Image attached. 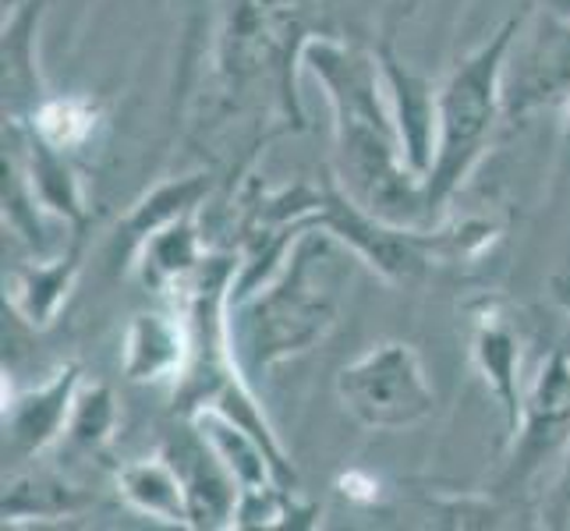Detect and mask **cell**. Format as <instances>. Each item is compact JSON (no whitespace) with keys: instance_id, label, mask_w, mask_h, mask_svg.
Segmentation results:
<instances>
[{"instance_id":"6da1fadb","label":"cell","mask_w":570,"mask_h":531,"mask_svg":"<svg viewBox=\"0 0 570 531\" xmlns=\"http://www.w3.org/2000/svg\"><path fill=\"white\" fill-rule=\"evenodd\" d=\"M302 65L320 78L333 107V181L386 224L429 227L425 177L404 160L380 53L333 36H308Z\"/></svg>"},{"instance_id":"7a4b0ae2","label":"cell","mask_w":570,"mask_h":531,"mask_svg":"<svg viewBox=\"0 0 570 531\" xmlns=\"http://www.w3.org/2000/svg\"><path fill=\"white\" fill-rule=\"evenodd\" d=\"M355 252L330 230L308 224L287 248L277 273L227 305L230 351L248 380L316 347L337 323L341 291L351 281Z\"/></svg>"},{"instance_id":"3957f363","label":"cell","mask_w":570,"mask_h":531,"mask_svg":"<svg viewBox=\"0 0 570 531\" xmlns=\"http://www.w3.org/2000/svg\"><path fill=\"white\" fill-rule=\"evenodd\" d=\"M528 14H514L446 75L436 96V156L425 177L432 216L454 195L489 149L503 114V65Z\"/></svg>"},{"instance_id":"277c9868","label":"cell","mask_w":570,"mask_h":531,"mask_svg":"<svg viewBox=\"0 0 570 531\" xmlns=\"http://www.w3.org/2000/svg\"><path fill=\"white\" fill-rule=\"evenodd\" d=\"M305 39L298 0H234L216 43V71L227 86H248L263 78L277 89L287 121L302 128L294 68L302 65Z\"/></svg>"},{"instance_id":"5b68a950","label":"cell","mask_w":570,"mask_h":531,"mask_svg":"<svg viewBox=\"0 0 570 531\" xmlns=\"http://www.w3.org/2000/svg\"><path fill=\"white\" fill-rule=\"evenodd\" d=\"M337 397L351 419L376 432L411 429L436 407L419 351L404 341H380L347 362L337 372Z\"/></svg>"},{"instance_id":"8992f818","label":"cell","mask_w":570,"mask_h":531,"mask_svg":"<svg viewBox=\"0 0 570 531\" xmlns=\"http://www.w3.org/2000/svg\"><path fill=\"white\" fill-rule=\"evenodd\" d=\"M308 224L330 230L344 248L355 252L358 263H365L390 284L419 281L432 259H443L440 230L386 224L380 216L365 213L333 177L323 181V203Z\"/></svg>"},{"instance_id":"52a82bcc","label":"cell","mask_w":570,"mask_h":531,"mask_svg":"<svg viewBox=\"0 0 570 531\" xmlns=\"http://www.w3.org/2000/svg\"><path fill=\"white\" fill-rule=\"evenodd\" d=\"M570 100V18L546 8L539 26L514 36L503 65V114L528 117Z\"/></svg>"},{"instance_id":"ba28073f","label":"cell","mask_w":570,"mask_h":531,"mask_svg":"<svg viewBox=\"0 0 570 531\" xmlns=\"http://www.w3.org/2000/svg\"><path fill=\"white\" fill-rule=\"evenodd\" d=\"M160 454L181 475L191 528L195 531L234 528L242 489H238V482H234L224 458L216 454L213 443L203 436V429L195 425L191 419H178V429L167 432Z\"/></svg>"},{"instance_id":"9c48e42d","label":"cell","mask_w":570,"mask_h":531,"mask_svg":"<svg viewBox=\"0 0 570 531\" xmlns=\"http://www.w3.org/2000/svg\"><path fill=\"white\" fill-rule=\"evenodd\" d=\"M570 446V354L553 351L524 397L518 436L510 440V475L532 479L535 471Z\"/></svg>"},{"instance_id":"30bf717a","label":"cell","mask_w":570,"mask_h":531,"mask_svg":"<svg viewBox=\"0 0 570 531\" xmlns=\"http://www.w3.org/2000/svg\"><path fill=\"white\" fill-rule=\"evenodd\" d=\"M78 386H82L78 362L61 365L43 386L26 393H14L4 372V461L26 464L65 440Z\"/></svg>"},{"instance_id":"8fae6325","label":"cell","mask_w":570,"mask_h":531,"mask_svg":"<svg viewBox=\"0 0 570 531\" xmlns=\"http://www.w3.org/2000/svg\"><path fill=\"white\" fill-rule=\"evenodd\" d=\"M191 358V330L185 312H139L125 330L121 368L131 383H178Z\"/></svg>"},{"instance_id":"7c38bea8","label":"cell","mask_w":570,"mask_h":531,"mask_svg":"<svg viewBox=\"0 0 570 531\" xmlns=\"http://www.w3.org/2000/svg\"><path fill=\"white\" fill-rule=\"evenodd\" d=\"M380 65L386 75V92H390V110L393 125H397L404 160L407 167L429 177L432 156H436V96L440 89L429 78L411 71L390 43L380 47Z\"/></svg>"},{"instance_id":"4fadbf2b","label":"cell","mask_w":570,"mask_h":531,"mask_svg":"<svg viewBox=\"0 0 570 531\" xmlns=\"http://www.w3.org/2000/svg\"><path fill=\"white\" fill-rule=\"evenodd\" d=\"M4 131L14 139L18 153H22V167H26L29 188L36 195L39 209L47 216H57V220H65L71 230H89V206H86L82 185H78L71 164L65 160L68 153L39 139L26 117H8Z\"/></svg>"},{"instance_id":"5bb4252c","label":"cell","mask_w":570,"mask_h":531,"mask_svg":"<svg viewBox=\"0 0 570 531\" xmlns=\"http://www.w3.org/2000/svg\"><path fill=\"white\" fill-rule=\"evenodd\" d=\"M82 245H86V230H75L61 255L39 263H22L8 273L4 302L26 326L47 330L61 316L68 294L78 281V269H82Z\"/></svg>"},{"instance_id":"9a60e30c","label":"cell","mask_w":570,"mask_h":531,"mask_svg":"<svg viewBox=\"0 0 570 531\" xmlns=\"http://www.w3.org/2000/svg\"><path fill=\"white\" fill-rule=\"evenodd\" d=\"M471 358H475L485 386L497 393L507 419V443L518 436L521 415H524V397L518 383L521 368V341L514 326H510L497 308L475 312V330H471Z\"/></svg>"},{"instance_id":"2e32d148","label":"cell","mask_w":570,"mask_h":531,"mask_svg":"<svg viewBox=\"0 0 570 531\" xmlns=\"http://www.w3.org/2000/svg\"><path fill=\"white\" fill-rule=\"evenodd\" d=\"M206 242L199 234V220L195 213L181 216L160 230H153L149 238L135 252V266H139V277L149 291L156 294H178L191 277L195 269L206 263Z\"/></svg>"},{"instance_id":"e0dca14e","label":"cell","mask_w":570,"mask_h":531,"mask_svg":"<svg viewBox=\"0 0 570 531\" xmlns=\"http://www.w3.org/2000/svg\"><path fill=\"white\" fill-rule=\"evenodd\" d=\"M213 185H216V177L209 170L170 177V181L156 185L149 195H142V199L128 209L125 224L117 227V245L114 248L121 255H135L153 230L181 220V216H188V213H199V206L209 199Z\"/></svg>"},{"instance_id":"ac0fdd59","label":"cell","mask_w":570,"mask_h":531,"mask_svg":"<svg viewBox=\"0 0 570 531\" xmlns=\"http://www.w3.org/2000/svg\"><path fill=\"white\" fill-rule=\"evenodd\" d=\"M89 507V496L57 471H11L4 479V528L32 524V521H65L82 514Z\"/></svg>"},{"instance_id":"d6986e66","label":"cell","mask_w":570,"mask_h":531,"mask_svg":"<svg viewBox=\"0 0 570 531\" xmlns=\"http://www.w3.org/2000/svg\"><path fill=\"white\" fill-rule=\"evenodd\" d=\"M117 493H121V500L131 510H139V514H146L153 521L174 524V528H191L181 475L174 471V464L164 454L125 464L117 471Z\"/></svg>"},{"instance_id":"ffe728a7","label":"cell","mask_w":570,"mask_h":531,"mask_svg":"<svg viewBox=\"0 0 570 531\" xmlns=\"http://www.w3.org/2000/svg\"><path fill=\"white\" fill-rule=\"evenodd\" d=\"M29 128L43 142L61 153L82 149L104 121V107L92 96H43L39 107L26 117Z\"/></svg>"},{"instance_id":"44dd1931","label":"cell","mask_w":570,"mask_h":531,"mask_svg":"<svg viewBox=\"0 0 570 531\" xmlns=\"http://www.w3.org/2000/svg\"><path fill=\"white\" fill-rule=\"evenodd\" d=\"M117 429V404L107 383H82L71 407V422L65 436L71 446L86 450V454H100V450L114 440Z\"/></svg>"},{"instance_id":"7402d4cb","label":"cell","mask_w":570,"mask_h":531,"mask_svg":"<svg viewBox=\"0 0 570 531\" xmlns=\"http://www.w3.org/2000/svg\"><path fill=\"white\" fill-rule=\"evenodd\" d=\"M539 518H542L539 521L542 528H570V446L563 450V464L542 500Z\"/></svg>"},{"instance_id":"603a6c76","label":"cell","mask_w":570,"mask_h":531,"mask_svg":"<svg viewBox=\"0 0 570 531\" xmlns=\"http://www.w3.org/2000/svg\"><path fill=\"white\" fill-rule=\"evenodd\" d=\"M341 493L351 496V500H358V503H376L380 500V479H372L368 471H347V475H341Z\"/></svg>"},{"instance_id":"cb8c5ba5","label":"cell","mask_w":570,"mask_h":531,"mask_svg":"<svg viewBox=\"0 0 570 531\" xmlns=\"http://www.w3.org/2000/svg\"><path fill=\"white\" fill-rule=\"evenodd\" d=\"M553 287H557V298H560V305L570 312V281H567V277H557V281H553Z\"/></svg>"},{"instance_id":"d4e9b609","label":"cell","mask_w":570,"mask_h":531,"mask_svg":"<svg viewBox=\"0 0 570 531\" xmlns=\"http://www.w3.org/2000/svg\"><path fill=\"white\" fill-rule=\"evenodd\" d=\"M546 8H549V11H557V14H563V18H570V0H546Z\"/></svg>"},{"instance_id":"484cf974","label":"cell","mask_w":570,"mask_h":531,"mask_svg":"<svg viewBox=\"0 0 570 531\" xmlns=\"http://www.w3.org/2000/svg\"><path fill=\"white\" fill-rule=\"evenodd\" d=\"M563 117H567V139H570V100L563 104Z\"/></svg>"}]
</instances>
